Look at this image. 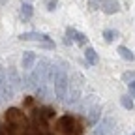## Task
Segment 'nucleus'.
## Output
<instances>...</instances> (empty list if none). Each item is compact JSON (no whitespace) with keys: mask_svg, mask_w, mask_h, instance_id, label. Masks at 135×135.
I'll list each match as a JSON object with an SVG mask.
<instances>
[{"mask_svg":"<svg viewBox=\"0 0 135 135\" xmlns=\"http://www.w3.org/2000/svg\"><path fill=\"white\" fill-rule=\"evenodd\" d=\"M36 60H38L36 53H32V51H26V53L23 55V60H21V68H23L25 71H30L32 68H34V64H36Z\"/></svg>","mask_w":135,"mask_h":135,"instance_id":"9d476101","label":"nucleus"},{"mask_svg":"<svg viewBox=\"0 0 135 135\" xmlns=\"http://www.w3.org/2000/svg\"><path fill=\"white\" fill-rule=\"evenodd\" d=\"M116 38H118V32L116 30H103V40L107 43H113Z\"/></svg>","mask_w":135,"mask_h":135,"instance_id":"f3484780","label":"nucleus"},{"mask_svg":"<svg viewBox=\"0 0 135 135\" xmlns=\"http://www.w3.org/2000/svg\"><path fill=\"white\" fill-rule=\"evenodd\" d=\"M6 122L15 124V126H26V116H25V113H21V109L9 107L6 111Z\"/></svg>","mask_w":135,"mask_h":135,"instance_id":"39448f33","label":"nucleus"},{"mask_svg":"<svg viewBox=\"0 0 135 135\" xmlns=\"http://www.w3.org/2000/svg\"><path fill=\"white\" fill-rule=\"evenodd\" d=\"M83 84H84V77L81 73H73L70 77V84H68L70 96H66V101L70 105H75L77 101L83 98Z\"/></svg>","mask_w":135,"mask_h":135,"instance_id":"f03ea898","label":"nucleus"},{"mask_svg":"<svg viewBox=\"0 0 135 135\" xmlns=\"http://www.w3.org/2000/svg\"><path fill=\"white\" fill-rule=\"evenodd\" d=\"M128 90H129V96H131V98H135V81L128 83Z\"/></svg>","mask_w":135,"mask_h":135,"instance_id":"412c9836","label":"nucleus"},{"mask_svg":"<svg viewBox=\"0 0 135 135\" xmlns=\"http://www.w3.org/2000/svg\"><path fill=\"white\" fill-rule=\"evenodd\" d=\"M131 135H135V131H133V133H131Z\"/></svg>","mask_w":135,"mask_h":135,"instance_id":"5701e85b","label":"nucleus"},{"mask_svg":"<svg viewBox=\"0 0 135 135\" xmlns=\"http://www.w3.org/2000/svg\"><path fill=\"white\" fill-rule=\"evenodd\" d=\"M25 105H32V98H30V96L25 99Z\"/></svg>","mask_w":135,"mask_h":135,"instance_id":"4be33fe9","label":"nucleus"},{"mask_svg":"<svg viewBox=\"0 0 135 135\" xmlns=\"http://www.w3.org/2000/svg\"><path fill=\"white\" fill-rule=\"evenodd\" d=\"M66 38H70L71 41H75L77 45H86L88 43V36L83 32H77L73 26H68L66 28Z\"/></svg>","mask_w":135,"mask_h":135,"instance_id":"423d86ee","label":"nucleus"},{"mask_svg":"<svg viewBox=\"0 0 135 135\" xmlns=\"http://www.w3.org/2000/svg\"><path fill=\"white\" fill-rule=\"evenodd\" d=\"M99 114H101V105H92L86 113V124L88 126H96L99 122Z\"/></svg>","mask_w":135,"mask_h":135,"instance_id":"9b49d317","label":"nucleus"},{"mask_svg":"<svg viewBox=\"0 0 135 135\" xmlns=\"http://www.w3.org/2000/svg\"><path fill=\"white\" fill-rule=\"evenodd\" d=\"M19 40L21 41H47V40H51L47 34H43V32H25V34H21L19 36Z\"/></svg>","mask_w":135,"mask_h":135,"instance_id":"6e6552de","label":"nucleus"},{"mask_svg":"<svg viewBox=\"0 0 135 135\" xmlns=\"http://www.w3.org/2000/svg\"><path fill=\"white\" fill-rule=\"evenodd\" d=\"M6 81L9 83V86H11L13 90H17V88L21 86V77H19V73H17L15 68H8V71H6Z\"/></svg>","mask_w":135,"mask_h":135,"instance_id":"1a4fd4ad","label":"nucleus"},{"mask_svg":"<svg viewBox=\"0 0 135 135\" xmlns=\"http://www.w3.org/2000/svg\"><path fill=\"white\" fill-rule=\"evenodd\" d=\"M99 9L105 15H114L120 11V4L116 0H99Z\"/></svg>","mask_w":135,"mask_h":135,"instance_id":"0eeeda50","label":"nucleus"},{"mask_svg":"<svg viewBox=\"0 0 135 135\" xmlns=\"http://www.w3.org/2000/svg\"><path fill=\"white\" fill-rule=\"evenodd\" d=\"M56 129L64 135H81L83 133V126L79 124V120L71 114H64L58 118L56 122Z\"/></svg>","mask_w":135,"mask_h":135,"instance_id":"f257e3e1","label":"nucleus"},{"mask_svg":"<svg viewBox=\"0 0 135 135\" xmlns=\"http://www.w3.org/2000/svg\"><path fill=\"white\" fill-rule=\"evenodd\" d=\"M56 6H58V0H49L47 9H49V11H55V9H56Z\"/></svg>","mask_w":135,"mask_h":135,"instance_id":"aec40b11","label":"nucleus"},{"mask_svg":"<svg viewBox=\"0 0 135 135\" xmlns=\"http://www.w3.org/2000/svg\"><path fill=\"white\" fill-rule=\"evenodd\" d=\"M40 47H41V49H47V51H53V49H55V41H51V40L40 41Z\"/></svg>","mask_w":135,"mask_h":135,"instance_id":"6ab92c4d","label":"nucleus"},{"mask_svg":"<svg viewBox=\"0 0 135 135\" xmlns=\"http://www.w3.org/2000/svg\"><path fill=\"white\" fill-rule=\"evenodd\" d=\"M116 51H118V55H120L124 60H128V62H133V60H135V55L131 53V51H129L126 45H120V47H118Z\"/></svg>","mask_w":135,"mask_h":135,"instance_id":"ddd939ff","label":"nucleus"},{"mask_svg":"<svg viewBox=\"0 0 135 135\" xmlns=\"http://www.w3.org/2000/svg\"><path fill=\"white\" fill-rule=\"evenodd\" d=\"M36 113H38L41 118H45V120H49V118H53V116H55V111L51 109V107H41V109H36Z\"/></svg>","mask_w":135,"mask_h":135,"instance_id":"2eb2a0df","label":"nucleus"},{"mask_svg":"<svg viewBox=\"0 0 135 135\" xmlns=\"http://www.w3.org/2000/svg\"><path fill=\"white\" fill-rule=\"evenodd\" d=\"M84 58H86V62L90 64V66H96L98 64V53H96V49L94 47H86L84 49Z\"/></svg>","mask_w":135,"mask_h":135,"instance_id":"f8f14e48","label":"nucleus"},{"mask_svg":"<svg viewBox=\"0 0 135 135\" xmlns=\"http://www.w3.org/2000/svg\"><path fill=\"white\" fill-rule=\"evenodd\" d=\"M122 81H126V83L135 81V71H124L122 73Z\"/></svg>","mask_w":135,"mask_h":135,"instance_id":"a211bd4d","label":"nucleus"},{"mask_svg":"<svg viewBox=\"0 0 135 135\" xmlns=\"http://www.w3.org/2000/svg\"><path fill=\"white\" fill-rule=\"evenodd\" d=\"M114 128H116V120L113 116H107L101 122L96 124L92 135H114Z\"/></svg>","mask_w":135,"mask_h":135,"instance_id":"20e7f679","label":"nucleus"},{"mask_svg":"<svg viewBox=\"0 0 135 135\" xmlns=\"http://www.w3.org/2000/svg\"><path fill=\"white\" fill-rule=\"evenodd\" d=\"M120 103H122V107H124V109H128V111H131V109L135 107V103H133V98H131L129 94L120 98Z\"/></svg>","mask_w":135,"mask_h":135,"instance_id":"dca6fc26","label":"nucleus"},{"mask_svg":"<svg viewBox=\"0 0 135 135\" xmlns=\"http://www.w3.org/2000/svg\"><path fill=\"white\" fill-rule=\"evenodd\" d=\"M32 13H34V8H32V4L25 2V4L21 6V17H23L25 21H28L30 17H32Z\"/></svg>","mask_w":135,"mask_h":135,"instance_id":"4468645a","label":"nucleus"},{"mask_svg":"<svg viewBox=\"0 0 135 135\" xmlns=\"http://www.w3.org/2000/svg\"><path fill=\"white\" fill-rule=\"evenodd\" d=\"M53 84H55V96L56 99H66L68 96V84H70V77H68L66 71L58 70L55 79H53Z\"/></svg>","mask_w":135,"mask_h":135,"instance_id":"7ed1b4c3","label":"nucleus"}]
</instances>
